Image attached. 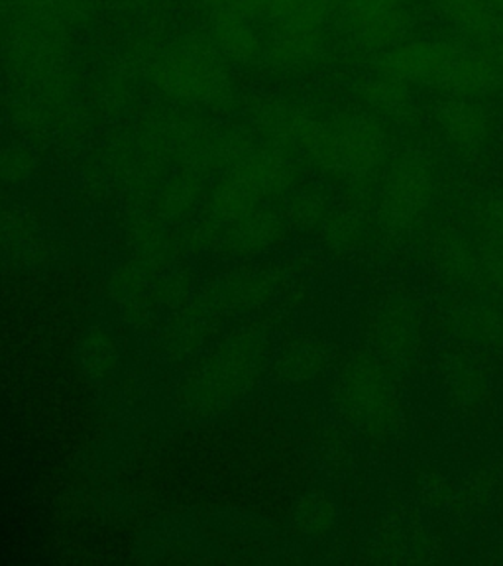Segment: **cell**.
<instances>
[{
	"mask_svg": "<svg viewBox=\"0 0 503 566\" xmlns=\"http://www.w3.org/2000/svg\"><path fill=\"white\" fill-rule=\"evenodd\" d=\"M221 50L205 38H189L159 55L151 80L169 97L212 105L230 88V71Z\"/></svg>",
	"mask_w": 503,
	"mask_h": 566,
	"instance_id": "2",
	"label": "cell"
},
{
	"mask_svg": "<svg viewBox=\"0 0 503 566\" xmlns=\"http://www.w3.org/2000/svg\"><path fill=\"white\" fill-rule=\"evenodd\" d=\"M211 40L227 62L240 65L258 62L265 52L256 24L232 14H211Z\"/></svg>",
	"mask_w": 503,
	"mask_h": 566,
	"instance_id": "9",
	"label": "cell"
},
{
	"mask_svg": "<svg viewBox=\"0 0 503 566\" xmlns=\"http://www.w3.org/2000/svg\"><path fill=\"white\" fill-rule=\"evenodd\" d=\"M437 116L444 134L459 146L472 148L486 136V115L474 98L447 97L437 108Z\"/></svg>",
	"mask_w": 503,
	"mask_h": 566,
	"instance_id": "10",
	"label": "cell"
},
{
	"mask_svg": "<svg viewBox=\"0 0 503 566\" xmlns=\"http://www.w3.org/2000/svg\"><path fill=\"white\" fill-rule=\"evenodd\" d=\"M335 12V4L331 0H237L230 9L214 14H232L254 24L268 22L270 27L287 22H310L327 27Z\"/></svg>",
	"mask_w": 503,
	"mask_h": 566,
	"instance_id": "7",
	"label": "cell"
},
{
	"mask_svg": "<svg viewBox=\"0 0 503 566\" xmlns=\"http://www.w3.org/2000/svg\"><path fill=\"white\" fill-rule=\"evenodd\" d=\"M492 2H494L495 9H497V12H500L503 18V0H492Z\"/></svg>",
	"mask_w": 503,
	"mask_h": 566,
	"instance_id": "14",
	"label": "cell"
},
{
	"mask_svg": "<svg viewBox=\"0 0 503 566\" xmlns=\"http://www.w3.org/2000/svg\"><path fill=\"white\" fill-rule=\"evenodd\" d=\"M388 150V136L368 116H346L338 123L321 124L311 154L346 177H364L378 168Z\"/></svg>",
	"mask_w": 503,
	"mask_h": 566,
	"instance_id": "3",
	"label": "cell"
},
{
	"mask_svg": "<svg viewBox=\"0 0 503 566\" xmlns=\"http://www.w3.org/2000/svg\"><path fill=\"white\" fill-rule=\"evenodd\" d=\"M488 50H490L492 55H494L495 62L500 63L503 67V22L502 28H500V32L495 35L494 42H492V45H490Z\"/></svg>",
	"mask_w": 503,
	"mask_h": 566,
	"instance_id": "13",
	"label": "cell"
},
{
	"mask_svg": "<svg viewBox=\"0 0 503 566\" xmlns=\"http://www.w3.org/2000/svg\"><path fill=\"white\" fill-rule=\"evenodd\" d=\"M346 32L354 42L368 52L386 53L407 40L416 27V18L406 9L398 7H381V9L363 10L345 14Z\"/></svg>",
	"mask_w": 503,
	"mask_h": 566,
	"instance_id": "4",
	"label": "cell"
},
{
	"mask_svg": "<svg viewBox=\"0 0 503 566\" xmlns=\"http://www.w3.org/2000/svg\"><path fill=\"white\" fill-rule=\"evenodd\" d=\"M331 2L335 4V10L340 17L353 14V12H363V10L406 4V0H331Z\"/></svg>",
	"mask_w": 503,
	"mask_h": 566,
	"instance_id": "12",
	"label": "cell"
},
{
	"mask_svg": "<svg viewBox=\"0 0 503 566\" xmlns=\"http://www.w3.org/2000/svg\"><path fill=\"white\" fill-rule=\"evenodd\" d=\"M433 176L423 159L407 158L391 171L384 189V209L389 219L413 221L431 203Z\"/></svg>",
	"mask_w": 503,
	"mask_h": 566,
	"instance_id": "6",
	"label": "cell"
},
{
	"mask_svg": "<svg viewBox=\"0 0 503 566\" xmlns=\"http://www.w3.org/2000/svg\"><path fill=\"white\" fill-rule=\"evenodd\" d=\"M378 73L449 97L482 98L502 87L503 70L488 48L462 40H407L380 53Z\"/></svg>",
	"mask_w": 503,
	"mask_h": 566,
	"instance_id": "1",
	"label": "cell"
},
{
	"mask_svg": "<svg viewBox=\"0 0 503 566\" xmlns=\"http://www.w3.org/2000/svg\"><path fill=\"white\" fill-rule=\"evenodd\" d=\"M437 12L469 44L490 48L502 28L503 18L492 0H434Z\"/></svg>",
	"mask_w": 503,
	"mask_h": 566,
	"instance_id": "8",
	"label": "cell"
},
{
	"mask_svg": "<svg viewBox=\"0 0 503 566\" xmlns=\"http://www.w3.org/2000/svg\"><path fill=\"white\" fill-rule=\"evenodd\" d=\"M327 53V32L323 24L287 22L274 24L265 44V60L280 70H305Z\"/></svg>",
	"mask_w": 503,
	"mask_h": 566,
	"instance_id": "5",
	"label": "cell"
},
{
	"mask_svg": "<svg viewBox=\"0 0 503 566\" xmlns=\"http://www.w3.org/2000/svg\"><path fill=\"white\" fill-rule=\"evenodd\" d=\"M366 103L380 115L401 118L411 113L413 108V91L406 81L389 77L378 73L364 85Z\"/></svg>",
	"mask_w": 503,
	"mask_h": 566,
	"instance_id": "11",
	"label": "cell"
}]
</instances>
